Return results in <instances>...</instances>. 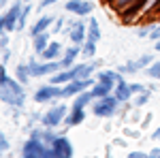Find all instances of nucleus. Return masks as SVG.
Masks as SVG:
<instances>
[{"label": "nucleus", "instance_id": "nucleus-1", "mask_svg": "<svg viewBox=\"0 0 160 158\" xmlns=\"http://www.w3.org/2000/svg\"><path fill=\"white\" fill-rule=\"evenodd\" d=\"M0 100L11 109H22L26 105V85L9 77L7 64H0Z\"/></svg>", "mask_w": 160, "mask_h": 158}, {"label": "nucleus", "instance_id": "nucleus-2", "mask_svg": "<svg viewBox=\"0 0 160 158\" xmlns=\"http://www.w3.org/2000/svg\"><path fill=\"white\" fill-rule=\"evenodd\" d=\"M120 107H122V103L115 98V94H109V96H102V98H94V103H92V113H94L96 118L109 120V118H115V115H118Z\"/></svg>", "mask_w": 160, "mask_h": 158}, {"label": "nucleus", "instance_id": "nucleus-3", "mask_svg": "<svg viewBox=\"0 0 160 158\" xmlns=\"http://www.w3.org/2000/svg\"><path fill=\"white\" fill-rule=\"evenodd\" d=\"M64 98V90H62V85L58 84H43L41 88L34 90V94H32V100L38 103V105H49V103H56V100H60Z\"/></svg>", "mask_w": 160, "mask_h": 158}, {"label": "nucleus", "instance_id": "nucleus-4", "mask_svg": "<svg viewBox=\"0 0 160 158\" xmlns=\"http://www.w3.org/2000/svg\"><path fill=\"white\" fill-rule=\"evenodd\" d=\"M22 156L24 158H56L53 156V147L41 143L38 139L28 137L22 145Z\"/></svg>", "mask_w": 160, "mask_h": 158}, {"label": "nucleus", "instance_id": "nucleus-5", "mask_svg": "<svg viewBox=\"0 0 160 158\" xmlns=\"http://www.w3.org/2000/svg\"><path fill=\"white\" fill-rule=\"evenodd\" d=\"M24 9V0H15L9 11L2 13L0 17V30H7V32H17V22H19V15Z\"/></svg>", "mask_w": 160, "mask_h": 158}, {"label": "nucleus", "instance_id": "nucleus-6", "mask_svg": "<svg viewBox=\"0 0 160 158\" xmlns=\"http://www.w3.org/2000/svg\"><path fill=\"white\" fill-rule=\"evenodd\" d=\"M66 115H68V107H66V105H53L51 109H47L45 113H43V118H41V124L56 128V126L64 124Z\"/></svg>", "mask_w": 160, "mask_h": 158}, {"label": "nucleus", "instance_id": "nucleus-7", "mask_svg": "<svg viewBox=\"0 0 160 158\" xmlns=\"http://www.w3.org/2000/svg\"><path fill=\"white\" fill-rule=\"evenodd\" d=\"M64 11L68 15H77V17H90L94 11V2H90V0H66Z\"/></svg>", "mask_w": 160, "mask_h": 158}, {"label": "nucleus", "instance_id": "nucleus-8", "mask_svg": "<svg viewBox=\"0 0 160 158\" xmlns=\"http://www.w3.org/2000/svg\"><path fill=\"white\" fill-rule=\"evenodd\" d=\"M66 34L71 38V43L75 45H83L88 41V22H83L81 17H77V22L68 26V30H66Z\"/></svg>", "mask_w": 160, "mask_h": 158}, {"label": "nucleus", "instance_id": "nucleus-9", "mask_svg": "<svg viewBox=\"0 0 160 158\" xmlns=\"http://www.w3.org/2000/svg\"><path fill=\"white\" fill-rule=\"evenodd\" d=\"M94 84H96V81H94V77H90V79H73V81H68L66 85H62V90H64V98L77 96L79 92L90 90Z\"/></svg>", "mask_w": 160, "mask_h": 158}, {"label": "nucleus", "instance_id": "nucleus-10", "mask_svg": "<svg viewBox=\"0 0 160 158\" xmlns=\"http://www.w3.org/2000/svg\"><path fill=\"white\" fill-rule=\"evenodd\" d=\"M51 147H53V156L56 158H71L75 154L73 141L66 135H58V139L51 143Z\"/></svg>", "mask_w": 160, "mask_h": 158}, {"label": "nucleus", "instance_id": "nucleus-11", "mask_svg": "<svg viewBox=\"0 0 160 158\" xmlns=\"http://www.w3.org/2000/svg\"><path fill=\"white\" fill-rule=\"evenodd\" d=\"M148 4H149V0H137L135 4H132V7H130V9L120 17V19H122V24L141 22V19H143V13H145V9H148Z\"/></svg>", "mask_w": 160, "mask_h": 158}, {"label": "nucleus", "instance_id": "nucleus-12", "mask_svg": "<svg viewBox=\"0 0 160 158\" xmlns=\"http://www.w3.org/2000/svg\"><path fill=\"white\" fill-rule=\"evenodd\" d=\"M30 137H32V139H38V141L45 143V145H51V143L58 139V133H53L51 126L41 124V126H30Z\"/></svg>", "mask_w": 160, "mask_h": 158}, {"label": "nucleus", "instance_id": "nucleus-13", "mask_svg": "<svg viewBox=\"0 0 160 158\" xmlns=\"http://www.w3.org/2000/svg\"><path fill=\"white\" fill-rule=\"evenodd\" d=\"M122 79H124V73H120V71H111V69H100V71H96V81L107 84L111 88H115Z\"/></svg>", "mask_w": 160, "mask_h": 158}, {"label": "nucleus", "instance_id": "nucleus-14", "mask_svg": "<svg viewBox=\"0 0 160 158\" xmlns=\"http://www.w3.org/2000/svg\"><path fill=\"white\" fill-rule=\"evenodd\" d=\"M100 62H102V60H94V62H77V64H75V73H77V79H90L92 75L98 71Z\"/></svg>", "mask_w": 160, "mask_h": 158}, {"label": "nucleus", "instance_id": "nucleus-15", "mask_svg": "<svg viewBox=\"0 0 160 158\" xmlns=\"http://www.w3.org/2000/svg\"><path fill=\"white\" fill-rule=\"evenodd\" d=\"M81 56V45H71V47H66L64 49V54H62V69H71V66H75L77 64V58Z\"/></svg>", "mask_w": 160, "mask_h": 158}, {"label": "nucleus", "instance_id": "nucleus-16", "mask_svg": "<svg viewBox=\"0 0 160 158\" xmlns=\"http://www.w3.org/2000/svg\"><path fill=\"white\" fill-rule=\"evenodd\" d=\"M113 94H115V98L122 103V105H126V103H130L132 100V96H135V92H132V88H130V84L126 81V79H122L120 84L113 88Z\"/></svg>", "mask_w": 160, "mask_h": 158}, {"label": "nucleus", "instance_id": "nucleus-17", "mask_svg": "<svg viewBox=\"0 0 160 158\" xmlns=\"http://www.w3.org/2000/svg\"><path fill=\"white\" fill-rule=\"evenodd\" d=\"M62 54H64L62 43H60V41H51L49 45H47V49L38 56V60H60Z\"/></svg>", "mask_w": 160, "mask_h": 158}, {"label": "nucleus", "instance_id": "nucleus-18", "mask_svg": "<svg viewBox=\"0 0 160 158\" xmlns=\"http://www.w3.org/2000/svg\"><path fill=\"white\" fill-rule=\"evenodd\" d=\"M49 43H51V30L41 32V34H34V37H32V51H34L37 56H41V54L47 49Z\"/></svg>", "mask_w": 160, "mask_h": 158}, {"label": "nucleus", "instance_id": "nucleus-19", "mask_svg": "<svg viewBox=\"0 0 160 158\" xmlns=\"http://www.w3.org/2000/svg\"><path fill=\"white\" fill-rule=\"evenodd\" d=\"M83 120H86V109H81V107H71L68 115H66V120H64V126L75 128V126L83 124Z\"/></svg>", "mask_w": 160, "mask_h": 158}, {"label": "nucleus", "instance_id": "nucleus-20", "mask_svg": "<svg viewBox=\"0 0 160 158\" xmlns=\"http://www.w3.org/2000/svg\"><path fill=\"white\" fill-rule=\"evenodd\" d=\"M135 2H137V0H105V7L111 9L115 15H120V17H122V15L128 11Z\"/></svg>", "mask_w": 160, "mask_h": 158}, {"label": "nucleus", "instance_id": "nucleus-21", "mask_svg": "<svg viewBox=\"0 0 160 158\" xmlns=\"http://www.w3.org/2000/svg\"><path fill=\"white\" fill-rule=\"evenodd\" d=\"M53 19H56V17H51V15H41L37 22H34V26L30 28V37H34V34H41V32H47V30H51Z\"/></svg>", "mask_w": 160, "mask_h": 158}, {"label": "nucleus", "instance_id": "nucleus-22", "mask_svg": "<svg viewBox=\"0 0 160 158\" xmlns=\"http://www.w3.org/2000/svg\"><path fill=\"white\" fill-rule=\"evenodd\" d=\"M94 103V94L90 92V90H83V92H79L77 96H73V107H81V109H86Z\"/></svg>", "mask_w": 160, "mask_h": 158}, {"label": "nucleus", "instance_id": "nucleus-23", "mask_svg": "<svg viewBox=\"0 0 160 158\" xmlns=\"http://www.w3.org/2000/svg\"><path fill=\"white\" fill-rule=\"evenodd\" d=\"M100 37H102V32H100V24H98V19H96V17H90V19H88V38H90V41H96V43H98Z\"/></svg>", "mask_w": 160, "mask_h": 158}, {"label": "nucleus", "instance_id": "nucleus-24", "mask_svg": "<svg viewBox=\"0 0 160 158\" xmlns=\"http://www.w3.org/2000/svg\"><path fill=\"white\" fill-rule=\"evenodd\" d=\"M30 77H32L30 64H28V62H24V64H17V69H15V79H17V81H22L24 85H28Z\"/></svg>", "mask_w": 160, "mask_h": 158}, {"label": "nucleus", "instance_id": "nucleus-25", "mask_svg": "<svg viewBox=\"0 0 160 158\" xmlns=\"http://www.w3.org/2000/svg\"><path fill=\"white\" fill-rule=\"evenodd\" d=\"M90 92L94 94V98H102V96H109V94H113V88L107 84H100V81H96V84L90 88Z\"/></svg>", "mask_w": 160, "mask_h": 158}, {"label": "nucleus", "instance_id": "nucleus-26", "mask_svg": "<svg viewBox=\"0 0 160 158\" xmlns=\"http://www.w3.org/2000/svg\"><path fill=\"white\" fill-rule=\"evenodd\" d=\"M94 56H96V41H90V38H88L86 43L81 45V58L94 60Z\"/></svg>", "mask_w": 160, "mask_h": 158}, {"label": "nucleus", "instance_id": "nucleus-27", "mask_svg": "<svg viewBox=\"0 0 160 158\" xmlns=\"http://www.w3.org/2000/svg\"><path fill=\"white\" fill-rule=\"evenodd\" d=\"M118 71H120V73H124V75H126V73H128V75H135V73H139V71H141V66H139V62H137V60H128L126 64H122Z\"/></svg>", "mask_w": 160, "mask_h": 158}, {"label": "nucleus", "instance_id": "nucleus-28", "mask_svg": "<svg viewBox=\"0 0 160 158\" xmlns=\"http://www.w3.org/2000/svg\"><path fill=\"white\" fill-rule=\"evenodd\" d=\"M149 98H152V94H149V90H148V92H139V94H135L130 103H132V107H143V105L149 103Z\"/></svg>", "mask_w": 160, "mask_h": 158}, {"label": "nucleus", "instance_id": "nucleus-29", "mask_svg": "<svg viewBox=\"0 0 160 158\" xmlns=\"http://www.w3.org/2000/svg\"><path fill=\"white\" fill-rule=\"evenodd\" d=\"M145 75H148V77H152L154 81H160V60H154V62H152L148 69H145Z\"/></svg>", "mask_w": 160, "mask_h": 158}, {"label": "nucleus", "instance_id": "nucleus-30", "mask_svg": "<svg viewBox=\"0 0 160 158\" xmlns=\"http://www.w3.org/2000/svg\"><path fill=\"white\" fill-rule=\"evenodd\" d=\"M154 22H148V24H141V28H137V37L139 38H149L152 30H154Z\"/></svg>", "mask_w": 160, "mask_h": 158}, {"label": "nucleus", "instance_id": "nucleus-31", "mask_svg": "<svg viewBox=\"0 0 160 158\" xmlns=\"http://www.w3.org/2000/svg\"><path fill=\"white\" fill-rule=\"evenodd\" d=\"M7 152H11V141H9L7 133H0V154L7 156Z\"/></svg>", "mask_w": 160, "mask_h": 158}, {"label": "nucleus", "instance_id": "nucleus-32", "mask_svg": "<svg viewBox=\"0 0 160 158\" xmlns=\"http://www.w3.org/2000/svg\"><path fill=\"white\" fill-rule=\"evenodd\" d=\"M139 66H141V71H145V69H148L149 64H152V62H154V56H152V54H143V56H141V58H139Z\"/></svg>", "mask_w": 160, "mask_h": 158}, {"label": "nucleus", "instance_id": "nucleus-33", "mask_svg": "<svg viewBox=\"0 0 160 158\" xmlns=\"http://www.w3.org/2000/svg\"><path fill=\"white\" fill-rule=\"evenodd\" d=\"M62 28H64V17H56L53 24H51V34H58Z\"/></svg>", "mask_w": 160, "mask_h": 158}, {"label": "nucleus", "instance_id": "nucleus-34", "mask_svg": "<svg viewBox=\"0 0 160 158\" xmlns=\"http://www.w3.org/2000/svg\"><path fill=\"white\" fill-rule=\"evenodd\" d=\"M9 34H11V32L0 30V49H7V47H9V43H11V41H9Z\"/></svg>", "mask_w": 160, "mask_h": 158}, {"label": "nucleus", "instance_id": "nucleus-35", "mask_svg": "<svg viewBox=\"0 0 160 158\" xmlns=\"http://www.w3.org/2000/svg\"><path fill=\"white\" fill-rule=\"evenodd\" d=\"M130 88H132V92L135 94H139V92H148V90H152L149 85H145V84H130Z\"/></svg>", "mask_w": 160, "mask_h": 158}, {"label": "nucleus", "instance_id": "nucleus-36", "mask_svg": "<svg viewBox=\"0 0 160 158\" xmlns=\"http://www.w3.org/2000/svg\"><path fill=\"white\" fill-rule=\"evenodd\" d=\"M149 152H143V150H135V152H128V158H148Z\"/></svg>", "mask_w": 160, "mask_h": 158}, {"label": "nucleus", "instance_id": "nucleus-37", "mask_svg": "<svg viewBox=\"0 0 160 158\" xmlns=\"http://www.w3.org/2000/svg\"><path fill=\"white\" fill-rule=\"evenodd\" d=\"M160 38V24L154 26V30H152V34H149V41H158Z\"/></svg>", "mask_w": 160, "mask_h": 158}, {"label": "nucleus", "instance_id": "nucleus-38", "mask_svg": "<svg viewBox=\"0 0 160 158\" xmlns=\"http://www.w3.org/2000/svg\"><path fill=\"white\" fill-rule=\"evenodd\" d=\"M11 56H13V51H11L9 47H7V49H2V60H0V62H2V64H7V62L11 60Z\"/></svg>", "mask_w": 160, "mask_h": 158}, {"label": "nucleus", "instance_id": "nucleus-39", "mask_svg": "<svg viewBox=\"0 0 160 158\" xmlns=\"http://www.w3.org/2000/svg\"><path fill=\"white\" fill-rule=\"evenodd\" d=\"M124 135H126V137H135V139H139V137H141V133H139V130H130V128H124Z\"/></svg>", "mask_w": 160, "mask_h": 158}, {"label": "nucleus", "instance_id": "nucleus-40", "mask_svg": "<svg viewBox=\"0 0 160 158\" xmlns=\"http://www.w3.org/2000/svg\"><path fill=\"white\" fill-rule=\"evenodd\" d=\"M56 2H60V0H41V9H47V7L56 4Z\"/></svg>", "mask_w": 160, "mask_h": 158}, {"label": "nucleus", "instance_id": "nucleus-41", "mask_svg": "<svg viewBox=\"0 0 160 158\" xmlns=\"http://www.w3.org/2000/svg\"><path fill=\"white\" fill-rule=\"evenodd\" d=\"M149 156H152V158H160V145L158 147H152V150H149Z\"/></svg>", "mask_w": 160, "mask_h": 158}, {"label": "nucleus", "instance_id": "nucleus-42", "mask_svg": "<svg viewBox=\"0 0 160 158\" xmlns=\"http://www.w3.org/2000/svg\"><path fill=\"white\" fill-rule=\"evenodd\" d=\"M113 143H115L118 147H126V145H128V143H126L124 139H113Z\"/></svg>", "mask_w": 160, "mask_h": 158}, {"label": "nucleus", "instance_id": "nucleus-43", "mask_svg": "<svg viewBox=\"0 0 160 158\" xmlns=\"http://www.w3.org/2000/svg\"><path fill=\"white\" fill-rule=\"evenodd\" d=\"M152 139H154V141H160V126L154 130V133H152Z\"/></svg>", "mask_w": 160, "mask_h": 158}, {"label": "nucleus", "instance_id": "nucleus-44", "mask_svg": "<svg viewBox=\"0 0 160 158\" xmlns=\"http://www.w3.org/2000/svg\"><path fill=\"white\" fill-rule=\"evenodd\" d=\"M154 51H160V38H158V41H154Z\"/></svg>", "mask_w": 160, "mask_h": 158}, {"label": "nucleus", "instance_id": "nucleus-45", "mask_svg": "<svg viewBox=\"0 0 160 158\" xmlns=\"http://www.w3.org/2000/svg\"><path fill=\"white\" fill-rule=\"evenodd\" d=\"M7 4H9V0H0V7H2V9H4Z\"/></svg>", "mask_w": 160, "mask_h": 158}, {"label": "nucleus", "instance_id": "nucleus-46", "mask_svg": "<svg viewBox=\"0 0 160 158\" xmlns=\"http://www.w3.org/2000/svg\"><path fill=\"white\" fill-rule=\"evenodd\" d=\"M24 2H32V0H24Z\"/></svg>", "mask_w": 160, "mask_h": 158}]
</instances>
